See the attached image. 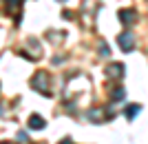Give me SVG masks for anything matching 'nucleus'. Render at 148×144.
<instances>
[{"label": "nucleus", "mask_w": 148, "mask_h": 144, "mask_svg": "<svg viewBox=\"0 0 148 144\" xmlns=\"http://www.w3.org/2000/svg\"><path fill=\"white\" fill-rule=\"evenodd\" d=\"M31 89H36L38 93L51 95V91H49V75L44 73V71H38V73L31 78Z\"/></svg>", "instance_id": "nucleus-1"}, {"label": "nucleus", "mask_w": 148, "mask_h": 144, "mask_svg": "<svg viewBox=\"0 0 148 144\" xmlns=\"http://www.w3.org/2000/svg\"><path fill=\"white\" fill-rule=\"evenodd\" d=\"M117 42H119V47H122V51H133V47H135V38H133V33L130 31H124V33H119L117 36Z\"/></svg>", "instance_id": "nucleus-2"}, {"label": "nucleus", "mask_w": 148, "mask_h": 144, "mask_svg": "<svg viewBox=\"0 0 148 144\" xmlns=\"http://www.w3.org/2000/svg\"><path fill=\"white\" fill-rule=\"evenodd\" d=\"M117 16H119V22H122V25H133V22L137 20L135 9H122Z\"/></svg>", "instance_id": "nucleus-3"}, {"label": "nucleus", "mask_w": 148, "mask_h": 144, "mask_svg": "<svg viewBox=\"0 0 148 144\" xmlns=\"http://www.w3.org/2000/svg\"><path fill=\"white\" fill-rule=\"evenodd\" d=\"M29 126L33 129V131H40V129H44L47 126V120L42 118V115H38V113H33L29 118Z\"/></svg>", "instance_id": "nucleus-4"}, {"label": "nucleus", "mask_w": 148, "mask_h": 144, "mask_svg": "<svg viewBox=\"0 0 148 144\" xmlns=\"http://www.w3.org/2000/svg\"><path fill=\"white\" fill-rule=\"evenodd\" d=\"M108 75H115V78H122L124 75V64L122 62H115V64H108V69H106Z\"/></svg>", "instance_id": "nucleus-5"}, {"label": "nucleus", "mask_w": 148, "mask_h": 144, "mask_svg": "<svg viewBox=\"0 0 148 144\" xmlns=\"http://www.w3.org/2000/svg\"><path fill=\"white\" fill-rule=\"evenodd\" d=\"M139 111H142L139 104H128V107H126V120H135L137 115H139Z\"/></svg>", "instance_id": "nucleus-6"}, {"label": "nucleus", "mask_w": 148, "mask_h": 144, "mask_svg": "<svg viewBox=\"0 0 148 144\" xmlns=\"http://www.w3.org/2000/svg\"><path fill=\"white\" fill-rule=\"evenodd\" d=\"M22 0H7V11H18Z\"/></svg>", "instance_id": "nucleus-7"}, {"label": "nucleus", "mask_w": 148, "mask_h": 144, "mask_svg": "<svg viewBox=\"0 0 148 144\" xmlns=\"http://www.w3.org/2000/svg\"><path fill=\"white\" fill-rule=\"evenodd\" d=\"M124 95H126V93H124V89L117 87L115 91H113V100H124Z\"/></svg>", "instance_id": "nucleus-8"}, {"label": "nucleus", "mask_w": 148, "mask_h": 144, "mask_svg": "<svg viewBox=\"0 0 148 144\" xmlns=\"http://www.w3.org/2000/svg\"><path fill=\"white\" fill-rule=\"evenodd\" d=\"M99 49H102V56H108V47H106V44H104V42L99 44Z\"/></svg>", "instance_id": "nucleus-9"}, {"label": "nucleus", "mask_w": 148, "mask_h": 144, "mask_svg": "<svg viewBox=\"0 0 148 144\" xmlns=\"http://www.w3.org/2000/svg\"><path fill=\"white\" fill-rule=\"evenodd\" d=\"M18 140H27V142H29V138H27V133H25V131H20V133H18Z\"/></svg>", "instance_id": "nucleus-10"}, {"label": "nucleus", "mask_w": 148, "mask_h": 144, "mask_svg": "<svg viewBox=\"0 0 148 144\" xmlns=\"http://www.w3.org/2000/svg\"><path fill=\"white\" fill-rule=\"evenodd\" d=\"M60 144H73V142H71V138H64V140H62Z\"/></svg>", "instance_id": "nucleus-11"}, {"label": "nucleus", "mask_w": 148, "mask_h": 144, "mask_svg": "<svg viewBox=\"0 0 148 144\" xmlns=\"http://www.w3.org/2000/svg\"><path fill=\"white\" fill-rule=\"evenodd\" d=\"M0 144H16V142H0Z\"/></svg>", "instance_id": "nucleus-12"}, {"label": "nucleus", "mask_w": 148, "mask_h": 144, "mask_svg": "<svg viewBox=\"0 0 148 144\" xmlns=\"http://www.w3.org/2000/svg\"><path fill=\"white\" fill-rule=\"evenodd\" d=\"M60 2H62V0H60Z\"/></svg>", "instance_id": "nucleus-13"}]
</instances>
